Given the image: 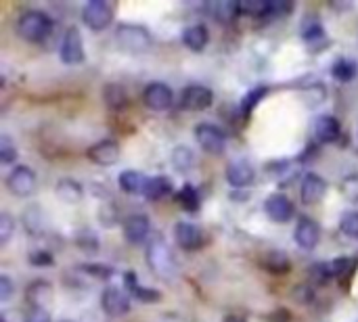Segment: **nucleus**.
<instances>
[{
    "label": "nucleus",
    "instance_id": "f257e3e1",
    "mask_svg": "<svg viewBox=\"0 0 358 322\" xmlns=\"http://www.w3.org/2000/svg\"><path fill=\"white\" fill-rule=\"evenodd\" d=\"M145 259H147V266L151 268V272L158 279H162V281H174L176 279L178 261H176L172 247L166 243L164 237H160V235L151 237L147 251H145Z\"/></svg>",
    "mask_w": 358,
    "mask_h": 322
},
{
    "label": "nucleus",
    "instance_id": "f03ea898",
    "mask_svg": "<svg viewBox=\"0 0 358 322\" xmlns=\"http://www.w3.org/2000/svg\"><path fill=\"white\" fill-rule=\"evenodd\" d=\"M53 28H55L53 19L38 9H30V11L21 13L17 19V34L28 42L46 40L50 34H53Z\"/></svg>",
    "mask_w": 358,
    "mask_h": 322
},
{
    "label": "nucleus",
    "instance_id": "7ed1b4c3",
    "mask_svg": "<svg viewBox=\"0 0 358 322\" xmlns=\"http://www.w3.org/2000/svg\"><path fill=\"white\" fill-rule=\"evenodd\" d=\"M116 44L128 55H143L151 48V34L138 23H120L116 30Z\"/></svg>",
    "mask_w": 358,
    "mask_h": 322
},
{
    "label": "nucleus",
    "instance_id": "20e7f679",
    "mask_svg": "<svg viewBox=\"0 0 358 322\" xmlns=\"http://www.w3.org/2000/svg\"><path fill=\"white\" fill-rule=\"evenodd\" d=\"M82 21L86 28L101 32L107 30L114 21V9L105 3V0H90L82 7Z\"/></svg>",
    "mask_w": 358,
    "mask_h": 322
},
{
    "label": "nucleus",
    "instance_id": "39448f33",
    "mask_svg": "<svg viewBox=\"0 0 358 322\" xmlns=\"http://www.w3.org/2000/svg\"><path fill=\"white\" fill-rule=\"evenodd\" d=\"M195 138H197L199 147L210 155H220L227 149V134L216 124H208V122L197 124Z\"/></svg>",
    "mask_w": 358,
    "mask_h": 322
},
{
    "label": "nucleus",
    "instance_id": "423d86ee",
    "mask_svg": "<svg viewBox=\"0 0 358 322\" xmlns=\"http://www.w3.org/2000/svg\"><path fill=\"white\" fill-rule=\"evenodd\" d=\"M5 182H7V189H9L11 195H15V197H30L36 191L38 178H36V174H34L32 168L17 166V168H13L7 174V180Z\"/></svg>",
    "mask_w": 358,
    "mask_h": 322
},
{
    "label": "nucleus",
    "instance_id": "0eeeda50",
    "mask_svg": "<svg viewBox=\"0 0 358 322\" xmlns=\"http://www.w3.org/2000/svg\"><path fill=\"white\" fill-rule=\"evenodd\" d=\"M214 103V94L208 86L193 84L182 90L180 96V107L187 111H206L208 107Z\"/></svg>",
    "mask_w": 358,
    "mask_h": 322
},
{
    "label": "nucleus",
    "instance_id": "6e6552de",
    "mask_svg": "<svg viewBox=\"0 0 358 322\" xmlns=\"http://www.w3.org/2000/svg\"><path fill=\"white\" fill-rule=\"evenodd\" d=\"M264 211H266V216H268L275 224H287V222L293 218L295 207H293V203L289 201L287 195H283V193H273V195H268L266 201H264Z\"/></svg>",
    "mask_w": 358,
    "mask_h": 322
},
{
    "label": "nucleus",
    "instance_id": "1a4fd4ad",
    "mask_svg": "<svg viewBox=\"0 0 358 322\" xmlns=\"http://www.w3.org/2000/svg\"><path fill=\"white\" fill-rule=\"evenodd\" d=\"M143 100L151 111H168L174 103V94L164 82H151L143 92Z\"/></svg>",
    "mask_w": 358,
    "mask_h": 322
},
{
    "label": "nucleus",
    "instance_id": "9d476101",
    "mask_svg": "<svg viewBox=\"0 0 358 322\" xmlns=\"http://www.w3.org/2000/svg\"><path fill=\"white\" fill-rule=\"evenodd\" d=\"M59 55H61V61L67 65H80L84 61V44H82V36L78 28H67L61 40Z\"/></svg>",
    "mask_w": 358,
    "mask_h": 322
},
{
    "label": "nucleus",
    "instance_id": "9b49d317",
    "mask_svg": "<svg viewBox=\"0 0 358 322\" xmlns=\"http://www.w3.org/2000/svg\"><path fill=\"white\" fill-rule=\"evenodd\" d=\"M293 239L297 243V247L306 249V251H310L319 245L321 241V226L308 218V216H302L295 224V233H293Z\"/></svg>",
    "mask_w": 358,
    "mask_h": 322
},
{
    "label": "nucleus",
    "instance_id": "f8f14e48",
    "mask_svg": "<svg viewBox=\"0 0 358 322\" xmlns=\"http://www.w3.org/2000/svg\"><path fill=\"white\" fill-rule=\"evenodd\" d=\"M327 193V180L315 172H308L304 178H302V184H299V199L302 203L306 205H315L319 203Z\"/></svg>",
    "mask_w": 358,
    "mask_h": 322
},
{
    "label": "nucleus",
    "instance_id": "ddd939ff",
    "mask_svg": "<svg viewBox=\"0 0 358 322\" xmlns=\"http://www.w3.org/2000/svg\"><path fill=\"white\" fill-rule=\"evenodd\" d=\"M124 237L130 245H140L151 237V222L145 213H132L124 220Z\"/></svg>",
    "mask_w": 358,
    "mask_h": 322
},
{
    "label": "nucleus",
    "instance_id": "4468645a",
    "mask_svg": "<svg viewBox=\"0 0 358 322\" xmlns=\"http://www.w3.org/2000/svg\"><path fill=\"white\" fill-rule=\"evenodd\" d=\"M86 155L96 166H114L116 161L120 159V144L112 138L98 140L86 151Z\"/></svg>",
    "mask_w": 358,
    "mask_h": 322
},
{
    "label": "nucleus",
    "instance_id": "2eb2a0df",
    "mask_svg": "<svg viewBox=\"0 0 358 322\" xmlns=\"http://www.w3.org/2000/svg\"><path fill=\"white\" fill-rule=\"evenodd\" d=\"M101 308L109 316H124L130 310V297L118 287H107L101 295Z\"/></svg>",
    "mask_w": 358,
    "mask_h": 322
},
{
    "label": "nucleus",
    "instance_id": "dca6fc26",
    "mask_svg": "<svg viewBox=\"0 0 358 322\" xmlns=\"http://www.w3.org/2000/svg\"><path fill=\"white\" fill-rule=\"evenodd\" d=\"M174 239L180 249L195 251L203 245V230L193 222H178L174 226Z\"/></svg>",
    "mask_w": 358,
    "mask_h": 322
},
{
    "label": "nucleus",
    "instance_id": "f3484780",
    "mask_svg": "<svg viewBox=\"0 0 358 322\" xmlns=\"http://www.w3.org/2000/svg\"><path fill=\"white\" fill-rule=\"evenodd\" d=\"M255 178V172L253 168L247 164L245 159H237V161H231L229 168H227V180L231 186L235 189H245L253 182Z\"/></svg>",
    "mask_w": 358,
    "mask_h": 322
},
{
    "label": "nucleus",
    "instance_id": "a211bd4d",
    "mask_svg": "<svg viewBox=\"0 0 358 322\" xmlns=\"http://www.w3.org/2000/svg\"><path fill=\"white\" fill-rule=\"evenodd\" d=\"M339 134H341V124L337 122V118L323 114L315 120V136L319 142H323V144L335 142L339 138Z\"/></svg>",
    "mask_w": 358,
    "mask_h": 322
},
{
    "label": "nucleus",
    "instance_id": "6ab92c4d",
    "mask_svg": "<svg viewBox=\"0 0 358 322\" xmlns=\"http://www.w3.org/2000/svg\"><path fill=\"white\" fill-rule=\"evenodd\" d=\"M210 42V30L203 25V23H195V25H189L185 32H182V44L193 50V52H201L203 48L208 46Z\"/></svg>",
    "mask_w": 358,
    "mask_h": 322
},
{
    "label": "nucleus",
    "instance_id": "aec40b11",
    "mask_svg": "<svg viewBox=\"0 0 358 322\" xmlns=\"http://www.w3.org/2000/svg\"><path fill=\"white\" fill-rule=\"evenodd\" d=\"M124 283H126V289L143 303H158L162 299V293L158 289H147L138 283L136 275L134 272H126L124 275Z\"/></svg>",
    "mask_w": 358,
    "mask_h": 322
},
{
    "label": "nucleus",
    "instance_id": "412c9836",
    "mask_svg": "<svg viewBox=\"0 0 358 322\" xmlns=\"http://www.w3.org/2000/svg\"><path fill=\"white\" fill-rule=\"evenodd\" d=\"M55 193H57V197H59L63 203H70V205L80 203L82 197H84V189H82V184H80L78 180H74V178H61V180L57 182Z\"/></svg>",
    "mask_w": 358,
    "mask_h": 322
},
{
    "label": "nucleus",
    "instance_id": "4be33fe9",
    "mask_svg": "<svg viewBox=\"0 0 358 322\" xmlns=\"http://www.w3.org/2000/svg\"><path fill=\"white\" fill-rule=\"evenodd\" d=\"M208 11L220 23H231L237 15H241L239 3H233V0H216V3L208 5Z\"/></svg>",
    "mask_w": 358,
    "mask_h": 322
},
{
    "label": "nucleus",
    "instance_id": "5701e85b",
    "mask_svg": "<svg viewBox=\"0 0 358 322\" xmlns=\"http://www.w3.org/2000/svg\"><path fill=\"white\" fill-rule=\"evenodd\" d=\"M147 180H149V178H145L140 172H136V170H126V172L120 174L118 184H120V189H122L126 195H140V193H145Z\"/></svg>",
    "mask_w": 358,
    "mask_h": 322
},
{
    "label": "nucleus",
    "instance_id": "b1692460",
    "mask_svg": "<svg viewBox=\"0 0 358 322\" xmlns=\"http://www.w3.org/2000/svg\"><path fill=\"white\" fill-rule=\"evenodd\" d=\"M170 191H172V180L166 178V176H156V178L147 180V186H145L143 195L149 201H158V199H164Z\"/></svg>",
    "mask_w": 358,
    "mask_h": 322
},
{
    "label": "nucleus",
    "instance_id": "393cba45",
    "mask_svg": "<svg viewBox=\"0 0 358 322\" xmlns=\"http://www.w3.org/2000/svg\"><path fill=\"white\" fill-rule=\"evenodd\" d=\"M50 297H53V287L46 281H36L28 289V301L32 303V308H44Z\"/></svg>",
    "mask_w": 358,
    "mask_h": 322
},
{
    "label": "nucleus",
    "instance_id": "a878e982",
    "mask_svg": "<svg viewBox=\"0 0 358 322\" xmlns=\"http://www.w3.org/2000/svg\"><path fill=\"white\" fill-rule=\"evenodd\" d=\"M264 268L275 275H287L291 270V261L283 251L275 249V251H268V255L264 257Z\"/></svg>",
    "mask_w": 358,
    "mask_h": 322
},
{
    "label": "nucleus",
    "instance_id": "bb28decb",
    "mask_svg": "<svg viewBox=\"0 0 358 322\" xmlns=\"http://www.w3.org/2000/svg\"><path fill=\"white\" fill-rule=\"evenodd\" d=\"M266 94H268V86H266V84L253 86V88L243 96V100H241V114H243V116H249Z\"/></svg>",
    "mask_w": 358,
    "mask_h": 322
},
{
    "label": "nucleus",
    "instance_id": "cd10ccee",
    "mask_svg": "<svg viewBox=\"0 0 358 322\" xmlns=\"http://www.w3.org/2000/svg\"><path fill=\"white\" fill-rule=\"evenodd\" d=\"M331 76L339 82H352L358 76V63L352 59H339L331 67Z\"/></svg>",
    "mask_w": 358,
    "mask_h": 322
},
{
    "label": "nucleus",
    "instance_id": "c85d7f7f",
    "mask_svg": "<svg viewBox=\"0 0 358 322\" xmlns=\"http://www.w3.org/2000/svg\"><path fill=\"white\" fill-rule=\"evenodd\" d=\"M170 161H172V166L176 168V172H189L193 168V164H195V155H193V151L189 147L180 144V147H176L172 151Z\"/></svg>",
    "mask_w": 358,
    "mask_h": 322
},
{
    "label": "nucleus",
    "instance_id": "c756f323",
    "mask_svg": "<svg viewBox=\"0 0 358 322\" xmlns=\"http://www.w3.org/2000/svg\"><path fill=\"white\" fill-rule=\"evenodd\" d=\"M103 96H105V103L112 107V109H122V107L126 105V100H128L126 90L120 84H107L105 90H103Z\"/></svg>",
    "mask_w": 358,
    "mask_h": 322
},
{
    "label": "nucleus",
    "instance_id": "7c9ffc66",
    "mask_svg": "<svg viewBox=\"0 0 358 322\" xmlns=\"http://www.w3.org/2000/svg\"><path fill=\"white\" fill-rule=\"evenodd\" d=\"M339 193L348 203H358V174H348L339 182Z\"/></svg>",
    "mask_w": 358,
    "mask_h": 322
},
{
    "label": "nucleus",
    "instance_id": "2f4dec72",
    "mask_svg": "<svg viewBox=\"0 0 358 322\" xmlns=\"http://www.w3.org/2000/svg\"><path fill=\"white\" fill-rule=\"evenodd\" d=\"M268 9V0H243L239 3L241 15H251V17H264Z\"/></svg>",
    "mask_w": 358,
    "mask_h": 322
},
{
    "label": "nucleus",
    "instance_id": "473e14b6",
    "mask_svg": "<svg viewBox=\"0 0 358 322\" xmlns=\"http://www.w3.org/2000/svg\"><path fill=\"white\" fill-rule=\"evenodd\" d=\"M299 32H302V38H304V40H308V42L319 40V38L325 36V30H323L321 21L315 19V17H308V19H306V21L302 23Z\"/></svg>",
    "mask_w": 358,
    "mask_h": 322
},
{
    "label": "nucleus",
    "instance_id": "72a5a7b5",
    "mask_svg": "<svg viewBox=\"0 0 358 322\" xmlns=\"http://www.w3.org/2000/svg\"><path fill=\"white\" fill-rule=\"evenodd\" d=\"M176 199H178L180 207L187 209V211H195L199 207V195H197V191L191 184H185Z\"/></svg>",
    "mask_w": 358,
    "mask_h": 322
},
{
    "label": "nucleus",
    "instance_id": "f704fd0d",
    "mask_svg": "<svg viewBox=\"0 0 358 322\" xmlns=\"http://www.w3.org/2000/svg\"><path fill=\"white\" fill-rule=\"evenodd\" d=\"M339 230L348 237V239H358V211H348L341 216L339 222Z\"/></svg>",
    "mask_w": 358,
    "mask_h": 322
},
{
    "label": "nucleus",
    "instance_id": "c9c22d12",
    "mask_svg": "<svg viewBox=\"0 0 358 322\" xmlns=\"http://www.w3.org/2000/svg\"><path fill=\"white\" fill-rule=\"evenodd\" d=\"M15 159H17V144L7 134H3L0 136V161H3L5 166H9Z\"/></svg>",
    "mask_w": 358,
    "mask_h": 322
},
{
    "label": "nucleus",
    "instance_id": "e433bc0d",
    "mask_svg": "<svg viewBox=\"0 0 358 322\" xmlns=\"http://www.w3.org/2000/svg\"><path fill=\"white\" fill-rule=\"evenodd\" d=\"M76 245L84 251V253H96L98 249V239L92 230H80L76 237Z\"/></svg>",
    "mask_w": 358,
    "mask_h": 322
},
{
    "label": "nucleus",
    "instance_id": "4c0bfd02",
    "mask_svg": "<svg viewBox=\"0 0 358 322\" xmlns=\"http://www.w3.org/2000/svg\"><path fill=\"white\" fill-rule=\"evenodd\" d=\"M15 233V220L9 216L7 211L0 213V245H7Z\"/></svg>",
    "mask_w": 358,
    "mask_h": 322
},
{
    "label": "nucleus",
    "instance_id": "58836bf2",
    "mask_svg": "<svg viewBox=\"0 0 358 322\" xmlns=\"http://www.w3.org/2000/svg\"><path fill=\"white\" fill-rule=\"evenodd\" d=\"M291 9H293L291 3H279V0H268V9H266V15H264V17H271V19L283 17V15H287Z\"/></svg>",
    "mask_w": 358,
    "mask_h": 322
},
{
    "label": "nucleus",
    "instance_id": "ea45409f",
    "mask_svg": "<svg viewBox=\"0 0 358 322\" xmlns=\"http://www.w3.org/2000/svg\"><path fill=\"white\" fill-rule=\"evenodd\" d=\"M331 275L333 272H331V268L327 264H315V266H310V279L315 283H319V285H323Z\"/></svg>",
    "mask_w": 358,
    "mask_h": 322
},
{
    "label": "nucleus",
    "instance_id": "a19ab883",
    "mask_svg": "<svg viewBox=\"0 0 358 322\" xmlns=\"http://www.w3.org/2000/svg\"><path fill=\"white\" fill-rule=\"evenodd\" d=\"M53 261H55V257H53V253H50V251L38 249V251H32V253H30V264H32V266L44 268V266H50Z\"/></svg>",
    "mask_w": 358,
    "mask_h": 322
},
{
    "label": "nucleus",
    "instance_id": "79ce46f5",
    "mask_svg": "<svg viewBox=\"0 0 358 322\" xmlns=\"http://www.w3.org/2000/svg\"><path fill=\"white\" fill-rule=\"evenodd\" d=\"M82 270L92 275V277H96V279H109L114 275V270L109 266H94V264H84Z\"/></svg>",
    "mask_w": 358,
    "mask_h": 322
},
{
    "label": "nucleus",
    "instance_id": "37998d69",
    "mask_svg": "<svg viewBox=\"0 0 358 322\" xmlns=\"http://www.w3.org/2000/svg\"><path fill=\"white\" fill-rule=\"evenodd\" d=\"M23 322H53L46 308H30Z\"/></svg>",
    "mask_w": 358,
    "mask_h": 322
},
{
    "label": "nucleus",
    "instance_id": "c03bdc74",
    "mask_svg": "<svg viewBox=\"0 0 358 322\" xmlns=\"http://www.w3.org/2000/svg\"><path fill=\"white\" fill-rule=\"evenodd\" d=\"M352 259H348V257H339V259H335L333 264H331V272L335 275V277H341V275H346V272H350L352 270Z\"/></svg>",
    "mask_w": 358,
    "mask_h": 322
},
{
    "label": "nucleus",
    "instance_id": "a18cd8bd",
    "mask_svg": "<svg viewBox=\"0 0 358 322\" xmlns=\"http://www.w3.org/2000/svg\"><path fill=\"white\" fill-rule=\"evenodd\" d=\"M13 293V283L7 275H0V301L7 303Z\"/></svg>",
    "mask_w": 358,
    "mask_h": 322
},
{
    "label": "nucleus",
    "instance_id": "49530a36",
    "mask_svg": "<svg viewBox=\"0 0 358 322\" xmlns=\"http://www.w3.org/2000/svg\"><path fill=\"white\" fill-rule=\"evenodd\" d=\"M224 322H243V320H241V318H237V316H229Z\"/></svg>",
    "mask_w": 358,
    "mask_h": 322
}]
</instances>
